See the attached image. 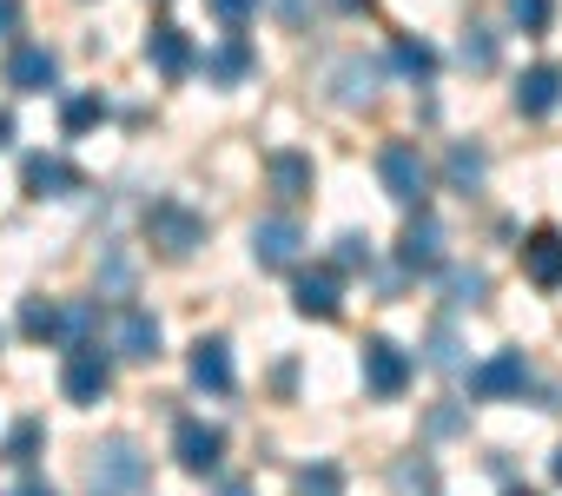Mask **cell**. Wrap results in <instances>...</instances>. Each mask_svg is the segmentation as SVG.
<instances>
[{
	"mask_svg": "<svg viewBox=\"0 0 562 496\" xmlns=\"http://www.w3.org/2000/svg\"><path fill=\"white\" fill-rule=\"evenodd\" d=\"M14 496H60V489H54V483H41V476H27V483H21Z\"/></svg>",
	"mask_w": 562,
	"mask_h": 496,
	"instance_id": "obj_35",
	"label": "cell"
},
{
	"mask_svg": "<svg viewBox=\"0 0 562 496\" xmlns=\"http://www.w3.org/2000/svg\"><path fill=\"white\" fill-rule=\"evenodd\" d=\"M391 67L411 74V80H430V74H437V47H424V41H397V47H391Z\"/></svg>",
	"mask_w": 562,
	"mask_h": 496,
	"instance_id": "obj_22",
	"label": "cell"
},
{
	"mask_svg": "<svg viewBox=\"0 0 562 496\" xmlns=\"http://www.w3.org/2000/svg\"><path fill=\"white\" fill-rule=\"evenodd\" d=\"M21 27V0H0V34H14Z\"/></svg>",
	"mask_w": 562,
	"mask_h": 496,
	"instance_id": "obj_34",
	"label": "cell"
},
{
	"mask_svg": "<svg viewBox=\"0 0 562 496\" xmlns=\"http://www.w3.org/2000/svg\"><path fill=\"white\" fill-rule=\"evenodd\" d=\"M205 8H212V14H218L225 27H245V21L258 14V0H205Z\"/></svg>",
	"mask_w": 562,
	"mask_h": 496,
	"instance_id": "obj_31",
	"label": "cell"
},
{
	"mask_svg": "<svg viewBox=\"0 0 562 496\" xmlns=\"http://www.w3.org/2000/svg\"><path fill=\"white\" fill-rule=\"evenodd\" d=\"M378 185H384V199H397V205H424L430 199V159L411 146V139H391L384 153H378Z\"/></svg>",
	"mask_w": 562,
	"mask_h": 496,
	"instance_id": "obj_1",
	"label": "cell"
},
{
	"mask_svg": "<svg viewBox=\"0 0 562 496\" xmlns=\"http://www.w3.org/2000/svg\"><path fill=\"white\" fill-rule=\"evenodd\" d=\"M265 172H271V192H278V199H305V192H312V179H318L305 153H271V166H265Z\"/></svg>",
	"mask_w": 562,
	"mask_h": 496,
	"instance_id": "obj_19",
	"label": "cell"
},
{
	"mask_svg": "<svg viewBox=\"0 0 562 496\" xmlns=\"http://www.w3.org/2000/svg\"><path fill=\"white\" fill-rule=\"evenodd\" d=\"M443 292H450V305H483V298H490V279H483V272H450Z\"/></svg>",
	"mask_w": 562,
	"mask_h": 496,
	"instance_id": "obj_29",
	"label": "cell"
},
{
	"mask_svg": "<svg viewBox=\"0 0 562 496\" xmlns=\"http://www.w3.org/2000/svg\"><path fill=\"white\" fill-rule=\"evenodd\" d=\"M113 351L120 358H159V318L153 312H139V305H120V318H113Z\"/></svg>",
	"mask_w": 562,
	"mask_h": 496,
	"instance_id": "obj_12",
	"label": "cell"
},
{
	"mask_svg": "<svg viewBox=\"0 0 562 496\" xmlns=\"http://www.w3.org/2000/svg\"><path fill=\"white\" fill-rule=\"evenodd\" d=\"M93 496H139L146 489V450L133 437H113L100 456H93V476H87Z\"/></svg>",
	"mask_w": 562,
	"mask_h": 496,
	"instance_id": "obj_2",
	"label": "cell"
},
{
	"mask_svg": "<svg viewBox=\"0 0 562 496\" xmlns=\"http://www.w3.org/2000/svg\"><path fill=\"white\" fill-rule=\"evenodd\" d=\"M146 60H153V67H159L166 80H186V74L199 67V54H192V41H186V27H172V21L146 34Z\"/></svg>",
	"mask_w": 562,
	"mask_h": 496,
	"instance_id": "obj_14",
	"label": "cell"
},
{
	"mask_svg": "<svg viewBox=\"0 0 562 496\" xmlns=\"http://www.w3.org/2000/svg\"><path fill=\"white\" fill-rule=\"evenodd\" d=\"M522 391H529V358H522V351H496V358H483V364L470 371V397H483V404L522 397Z\"/></svg>",
	"mask_w": 562,
	"mask_h": 496,
	"instance_id": "obj_7",
	"label": "cell"
},
{
	"mask_svg": "<svg viewBox=\"0 0 562 496\" xmlns=\"http://www.w3.org/2000/svg\"><path fill=\"white\" fill-rule=\"evenodd\" d=\"M41 443H47V430L27 417V424H14V437H8V450H0V456H8V463H34V456H41Z\"/></svg>",
	"mask_w": 562,
	"mask_h": 496,
	"instance_id": "obj_27",
	"label": "cell"
},
{
	"mask_svg": "<svg viewBox=\"0 0 562 496\" xmlns=\"http://www.w3.org/2000/svg\"><path fill=\"white\" fill-rule=\"evenodd\" d=\"M549 470H555V483H562V450H555V463H549Z\"/></svg>",
	"mask_w": 562,
	"mask_h": 496,
	"instance_id": "obj_39",
	"label": "cell"
},
{
	"mask_svg": "<svg viewBox=\"0 0 562 496\" xmlns=\"http://www.w3.org/2000/svg\"><path fill=\"white\" fill-rule=\"evenodd\" d=\"M21 185H27L34 199H67V192H80V172H74L60 153H34V159L21 166Z\"/></svg>",
	"mask_w": 562,
	"mask_h": 496,
	"instance_id": "obj_15",
	"label": "cell"
},
{
	"mask_svg": "<svg viewBox=\"0 0 562 496\" xmlns=\"http://www.w3.org/2000/svg\"><path fill=\"white\" fill-rule=\"evenodd\" d=\"M338 266H371V238L364 232H345L338 238Z\"/></svg>",
	"mask_w": 562,
	"mask_h": 496,
	"instance_id": "obj_32",
	"label": "cell"
},
{
	"mask_svg": "<svg viewBox=\"0 0 562 496\" xmlns=\"http://www.w3.org/2000/svg\"><path fill=\"white\" fill-rule=\"evenodd\" d=\"M225 496H251V489H245V483H225Z\"/></svg>",
	"mask_w": 562,
	"mask_h": 496,
	"instance_id": "obj_38",
	"label": "cell"
},
{
	"mask_svg": "<svg viewBox=\"0 0 562 496\" xmlns=\"http://www.w3.org/2000/svg\"><path fill=\"white\" fill-rule=\"evenodd\" d=\"M100 325V305L93 298H74V305H60V345H87V331Z\"/></svg>",
	"mask_w": 562,
	"mask_h": 496,
	"instance_id": "obj_25",
	"label": "cell"
},
{
	"mask_svg": "<svg viewBox=\"0 0 562 496\" xmlns=\"http://www.w3.org/2000/svg\"><path fill=\"white\" fill-rule=\"evenodd\" d=\"M503 496H536V489H503Z\"/></svg>",
	"mask_w": 562,
	"mask_h": 496,
	"instance_id": "obj_40",
	"label": "cell"
},
{
	"mask_svg": "<svg viewBox=\"0 0 562 496\" xmlns=\"http://www.w3.org/2000/svg\"><path fill=\"white\" fill-rule=\"evenodd\" d=\"M443 172H450V185H457V192H483V172H490V159H483L476 146H450Z\"/></svg>",
	"mask_w": 562,
	"mask_h": 496,
	"instance_id": "obj_20",
	"label": "cell"
},
{
	"mask_svg": "<svg viewBox=\"0 0 562 496\" xmlns=\"http://www.w3.org/2000/svg\"><path fill=\"white\" fill-rule=\"evenodd\" d=\"M364 384H371L378 397H397V391L411 384V351H397L391 338H371V345H364Z\"/></svg>",
	"mask_w": 562,
	"mask_h": 496,
	"instance_id": "obj_11",
	"label": "cell"
},
{
	"mask_svg": "<svg viewBox=\"0 0 562 496\" xmlns=\"http://www.w3.org/2000/svg\"><path fill=\"white\" fill-rule=\"evenodd\" d=\"M292 305H299L305 318H338V305H345V279H338L331 266H312V272L292 279Z\"/></svg>",
	"mask_w": 562,
	"mask_h": 496,
	"instance_id": "obj_10",
	"label": "cell"
},
{
	"mask_svg": "<svg viewBox=\"0 0 562 496\" xmlns=\"http://www.w3.org/2000/svg\"><path fill=\"white\" fill-rule=\"evenodd\" d=\"M397 489H430V463H417V470H397Z\"/></svg>",
	"mask_w": 562,
	"mask_h": 496,
	"instance_id": "obj_33",
	"label": "cell"
},
{
	"mask_svg": "<svg viewBox=\"0 0 562 496\" xmlns=\"http://www.w3.org/2000/svg\"><path fill=\"white\" fill-rule=\"evenodd\" d=\"M299 252H305V225L292 212H271V218L251 225V259L258 266H299Z\"/></svg>",
	"mask_w": 562,
	"mask_h": 496,
	"instance_id": "obj_6",
	"label": "cell"
},
{
	"mask_svg": "<svg viewBox=\"0 0 562 496\" xmlns=\"http://www.w3.org/2000/svg\"><path fill=\"white\" fill-rule=\"evenodd\" d=\"M14 139V113H0V146H8Z\"/></svg>",
	"mask_w": 562,
	"mask_h": 496,
	"instance_id": "obj_37",
	"label": "cell"
},
{
	"mask_svg": "<svg viewBox=\"0 0 562 496\" xmlns=\"http://www.w3.org/2000/svg\"><path fill=\"white\" fill-rule=\"evenodd\" d=\"M397 266L404 272H437L443 266V225L417 205V218L404 225V238H397Z\"/></svg>",
	"mask_w": 562,
	"mask_h": 496,
	"instance_id": "obj_8",
	"label": "cell"
},
{
	"mask_svg": "<svg viewBox=\"0 0 562 496\" xmlns=\"http://www.w3.org/2000/svg\"><path fill=\"white\" fill-rule=\"evenodd\" d=\"M331 8H338V14H364V8H371V0H331Z\"/></svg>",
	"mask_w": 562,
	"mask_h": 496,
	"instance_id": "obj_36",
	"label": "cell"
},
{
	"mask_svg": "<svg viewBox=\"0 0 562 496\" xmlns=\"http://www.w3.org/2000/svg\"><path fill=\"white\" fill-rule=\"evenodd\" d=\"M555 106H562V67H529L516 80V113L522 120H549Z\"/></svg>",
	"mask_w": 562,
	"mask_h": 496,
	"instance_id": "obj_16",
	"label": "cell"
},
{
	"mask_svg": "<svg viewBox=\"0 0 562 496\" xmlns=\"http://www.w3.org/2000/svg\"><path fill=\"white\" fill-rule=\"evenodd\" d=\"M509 21H516L522 34H542V27L555 21V0H509Z\"/></svg>",
	"mask_w": 562,
	"mask_h": 496,
	"instance_id": "obj_28",
	"label": "cell"
},
{
	"mask_svg": "<svg viewBox=\"0 0 562 496\" xmlns=\"http://www.w3.org/2000/svg\"><path fill=\"white\" fill-rule=\"evenodd\" d=\"M8 87H21V93H47V87H60V60H54V47H14V60H8Z\"/></svg>",
	"mask_w": 562,
	"mask_h": 496,
	"instance_id": "obj_17",
	"label": "cell"
},
{
	"mask_svg": "<svg viewBox=\"0 0 562 496\" xmlns=\"http://www.w3.org/2000/svg\"><path fill=\"white\" fill-rule=\"evenodd\" d=\"M172 456H179V470L212 476V470L225 463V430L205 424V417H179V430H172Z\"/></svg>",
	"mask_w": 562,
	"mask_h": 496,
	"instance_id": "obj_5",
	"label": "cell"
},
{
	"mask_svg": "<svg viewBox=\"0 0 562 496\" xmlns=\"http://www.w3.org/2000/svg\"><path fill=\"white\" fill-rule=\"evenodd\" d=\"M457 54H463V67H470V74H490V67H496V34H490V27H470Z\"/></svg>",
	"mask_w": 562,
	"mask_h": 496,
	"instance_id": "obj_26",
	"label": "cell"
},
{
	"mask_svg": "<svg viewBox=\"0 0 562 496\" xmlns=\"http://www.w3.org/2000/svg\"><path fill=\"white\" fill-rule=\"evenodd\" d=\"M146 238L159 245L166 259H192L199 245H205V218H199L192 205H179V199H159V205L146 212Z\"/></svg>",
	"mask_w": 562,
	"mask_h": 496,
	"instance_id": "obj_3",
	"label": "cell"
},
{
	"mask_svg": "<svg viewBox=\"0 0 562 496\" xmlns=\"http://www.w3.org/2000/svg\"><path fill=\"white\" fill-rule=\"evenodd\" d=\"M60 391H67V404H100L106 391H113V358L87 338V345H67V364H60Z\"/></svg>",
	"mask_w": 562,
	"mask_h": 496,
	"instance_id": "obj_4",
	"label": "cell"
},
{
	"mask_svg": "<svg viewBox=\"0 0 562 496\" xmlns=\"http://www.w3.org/2000/svg\"><path fill=\"white\" fill-rule=\"evenodd\" d=\"M21 331H27L34 345L60 338V305H54V298H47V305H41V298H27V305H21Z\"/></svg>",
	"mask_w": 562,
	"mask_h": 496,
	"instance_id": "obj_24",
	"label": "cell"
},
{
	"mask_svg": "<svg viewBox=\"0 0 562 496\" xmlns=\"http://www.w3.org/2000/svg\"><path fill=\"white\" fill-rule=\"evenodd\" d=\"M251 67H258V60H251V41H245V34H225V41L205 54V74H212L218 87H238Z\"/></svg>",
	"mask_w": 562,
	"mask_h": 496,
	"instance_id": "obj_18",
	"label": "cell"
},
{
	"mask_svg": "<svg viewBox=\"0 0 562 496\" xmlns=\"http://www.w3.org/2000/svg\"><path fill=\"white\" fill-rule=\"evenodd\" d=\"M338 489H345V476L331 463H305L299 470V496H338Z\"/></svg>",
	"mask_w": 562,
	"mask_h": 496,
	"instance_id": "obj_30",
	"label": "cell"
},
{
	"mask_svg": "<svg viewBox=\"0 0 562 496\" xmlns=\"http://www.w3.org/2000/svg\"><path fill=\"white\" fill-rule=\"evenodd\" d=\"M371 93H378V67H371V60H345V67H338V100L358 106V100H371Z\"/></svg>",
	"mask_w": 562,
	"mask_h": 496,
	"instance_id": "obj_23",
	"label": "cell"
},
{
	"mask_svg": "<svg viewBox=\"0 0 562 496\" xmlns=\"http://www.w3.org/2000/svg\"><path fill=\"white\" fill-rule=\"evenodd\" d=\"M522 279L536 292H562V232L555 225H542V232L522 238Z\"/></svg>",
	"mask_w": 562,
	"mask_h": 496,
	"instance_id": "obj_9",
	"label": "cell"
},
{
	"mask_svg": "<svg viewBox=\"0 0 562 496\" xmlns=\"http://www.w3.org/2000/svg\"><path fill=\"white\" fill-rule=\"evenodd\" d=\"M186 371H192V384H199V391H212V397H225V391L238 384V371H232V345H225V338H199Z\"/></svg>",
	"mask_w": 562,
	"mask_h": 496,
	"instance_id": "obj_13",
	"label": "cell"
},
{
	"mask_svg": "<svg viewBox=\"0 0 562 496\" xmlns=\"http://www.w3.org/2000/svg\"><path fill=\"white\" fill-rule=\"evenodd\" d=\"M106 120V100L100 93H74L67 106H60V126H67V139H80V133H93Z\"/></svg>",
	"mask_w": 562,
	"mask_h": 496,
	"instance_id": "obj_21",
	"label": "cell"
}]
</instances>
